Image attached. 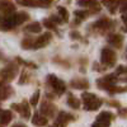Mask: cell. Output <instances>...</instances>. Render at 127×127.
<instances>
[{"mask_svg": "<svg viewBox=\"0 0 127 127\" xmlns=\"http://www.w3.org/2000/svg\"><path fill=\"white\" fill-rule=\"evenodd\" d=\"M109 26H111V20H109L108 18H100V19H98L97 22L93 24V27H94L95 29H100V31L108 29Z\"/></svg>", "mask_w": 127, "mask_h": 127, "instance_id": "obj_19", "label": "cell"}, {"mask_svg": "<svg viewBox=\"0 0 127 127\" xmlns=\"http://www.w3.org/2000/svg\"><path fill=\"white\" fill-rule=\"evenodd\" d=\"M113 117H114V116H113L112 112L104 111V112H102V113L98 114V117L95 118V121L92 125V127H109Z\"/></svg>", "mask_w": 127, "mask_h": 127, "instance_id": "obj_5", "label": "cell"}, {"mask_svg": "<svg viewBox=\"0 0 127 127\" xmlns=\"http://www.w3.org/2000/svg\"><path fill=\"white\" fill-rule=\"evenodd\" d=\"M122 22H123V24H125V28H123V29L127 32V12L122 14Z\"/></svg>", "mask_w": 127, "mask_h": 127, "instance_id": "obj_32", "label": "cell"}, {"mask_svg": "<svg viewBox=\"0 0 127 127\" xmlns=\"http://www.w3.org/2000/svg\"><path fill=\"white\" fill-rule=\"evenodd\" d=\"M75 14L79 19H84V18H87L88 14H90V12H85V10H75Z\"/></svg>", "mask_w": 127, "mask_h": 127, "instance_id": "obj_28", "label": "cell"}, {"mask_svg": "<svg viewBox=\"0 0 127 127\" xmlns=\"http://www.w3.org/2000/svg\"><path fill=\"white\" fill-rule=\"evenodd\" d=\"M33 45H34V39H33V38H24V39L22 41V47L26 48V50L33 48Z\"/></svg>", "mask_w": 127, "mask_h": 127, "instance_id": "obj_26", "label": "cell"}, {"mask_svg": "<svg viewBox=\"0 0 127 127\" xmlns=\"http://www.w3.org/2000/svg\"><path fill=\"white\" fill-rule=\"evenodd\" d=\"M14 4L10 1V0H0V12L4 15H9L14 13Z\"/></svg>", "mask_w": 127, "mask_h": 127, "instance_id": "obj_13", "label": "cell"}, {"mask_svg": "<svg viewBox=\"0 0 127 127\" xmlns=\"http://www.w3.org/2000/svg\"><path fill=\"white\" fill-rule=\"evenodd\" d=\"M47 83L50 84V87L54 89V92L59 95H61L66 92V84L61 79H59L56 75H54V74H50L47 76Z\"/></svg>", "mask_w": 127, "mask_h": 127, "instance_id": "obj_4", "label": "cell"}, {"mask_svg": "<svg viewBox=\"0 0 127 127\" xmlns=\"http://www.w3.org/2000/svg\"><path fill=\"white\" fill-rule=\"evenodd\" d=\"M51 39H52V34L48 33V32H47V33H45V34H41L38 38L34 39L33 50H39V48H42V47L47 46L50 42H51Z\"/></svg>", "mask_w": 127, "mask_h": 127, "instance_id": "obj_11", "label": "cell"}, {"mask_svg": "<svg viewBox=\"0 0 127 127\" xmlns=\"http://www.w3.org/2000/svg\"><path fill=\"white\" fill-rule=\"evenodd\" d=\"M126 57H127V54H126Z\"/></svg>", "mask_w": 127, "mask_h": 127, "instance_id": "obj_39", "label": "cell"}, {"mask_svg": "<svg viewBox=\"0 0 127 127\" xmlns=\"http://www.w3.org/2000/svg\"><path fill=\"white\" fill-rule=\"evenodd\" d=\"M26 31L27 32H31V33H39V32L42 31V27L38 22H33V23H31L26 27Z\"/></svg>", "mask_w": 127, "mask_h": 127, "instance_id": "obj_23", "label": "cell"}, {"mask_svg": "<svg viewBox=\"0 0 127 127\" xmlns=\"http://www.w3.org/2000/svg\"><path fill=\"white\" fill-rule=\"evenodd\" d=\"M50 127H59V126H56V125H54V126H50Z\"/></svg>", "mask_w": 127, "mask_h": 127, "instance_id": "obj_37", "label": "cell"}, {"mask_svg": "<svg viewBox=\"0 0 127 127\" xmlns=\"http://www.w3.org/2000/svg\"><path fill=\"white\" fill-rule=\"evenodd\" d=\"M121 12H122V13H126V12H127V1L121 5Z\"/></svg>", "mask_w": 127, "mask_h": 127, "instance_id": "obj_34", "label": "cell"}, {"mask_svg": "<svg viewBox=\"0 0 127 127\" xmlns=\"http://www.w3.org/2000/svg\"><path fill=\"white\" fill-rule=\"evenodd\" d=\"M28 19H29V15L24 12L13 13L9 15L0 17V31H10L12 28L24 23Z\"/></svg>", "mask_w": 127, "mask_h": 127, "instance_id": "obj_1", "label": "cell"}, {"mask_svg": "<svg viewBox=\"0 0 127 127\" xmlns=\"http://www.w3.org/2000/svg\"><path fill=\"white\" fill-rule=\"evenodd\" d=\"M27 76H28V74H27V71L24 70V71L22 72V75H20V80H19V84H23V83H26V81H27V79H26Z\"/></svg>", "mask_w": 127, "mask_h": 127, "instance_id": "obj_31", "label": "cell"}, {"mask_svg": "<svg viewBox=\"0 0 127 127\" xmlns=\"http://www.w3.org/2000/svg\"><path fill=\"white\" fill-rule=\"evenodd\" d=\"M125 72H127V66H118L117 67V70H116V74H125Z\"/></svg>", "mask_w": 127, "mask_h": 127, "instance_id": "obj_30", "label": "cell"}, {"mask_svg": "<svg viewBox=\"0 0 127 127\" xmlns=\"http://www.w3.org/2000/svg\"><path fill=\"white\" fill-rule=\"evenodd\" d=\"M57 12H59V15H60V18H61V20L62 22H69V12H67V9L66 8H64V6H59L57 8Z\"/></svg>", "mask_w": 127, "mask_h": 127, "instance_id": "obj_24", "label": "cell"}, {"mask_svg": "<svg viewBox=\"0 0 127 127\" xmlns=\"http://www.w3.org/2000/svg\"><path fill=\"white\" fill-rule=\"evenodd\" d=\"M71 87L75 89H88L89 88V81L87 79H74L71 80Z\"/></svg>", "mask_w": 127, "mask_h": 127, "instance_id": "obj_18", "label": "cell"}, {"mask_svg": "<svg viewBox=\"0 0 127 127\" xmlns=\"http://www.w3.org/2000/svg\"><path fill=\"white\" fill-rule=\"evenodd\" d=\"M107 41H108V43L111 46H113L116 48H121L122 43H123V37L121 34H118V33H112V34L108 36Z\"/></svg>", "mask_w": 127, "mask_h": 127, "instance_id": "obj_15", "label": "cell"}, {"mask_svg": "<svg viewBox=\"0 0 127 127\" xmlns=\"http://www.w3.org/2000/svg\"><path fill=\"white\" fill-rule=\"evenodd\" d=\"M38 99H39V90H36V93L32 95V98L29 100V104L33 105V107H36V105L38 104Z\"/></svg>", "mask_w": 127, "mask_h": 127, "instance_id": "obj_27", "label": "cell"}, {"mask_svg": "<svg viewBox=\"0 0 127 127\" xmlns=\"http://www.w3.org/2000/svg\"><path fill=\"white\" fill-rule=\"evenodd\" d=\"M74 120V116L70 114V113H66V112H60L59 116H57V118H56V126L59 127H65L70 121Z\"/></svg>", "mask_w": 127, "mask_h": 127, "instance_id": "obj_12", "label": "cell"}, {"mask_svg": "<svg viewBox=\"0 0 127 127\" xmlns=\"http://www.w3.org/2000/svg\"><path fill=\"white\" fill-rule=\"evenodd\" d=\"M56 112V107L50 102H43L41 105V113L46 117H54Z\"/></svg>", "mask_w": 127, "mask_h": 127, "instance_id": "obj_14", "label": "cell"}, {"mask_svg": "<svg viewBox=\"0 0 127 127\" xmlns=\"http://www.w3.org/2000/svg\"><path fill=\"white\" fill-rule=\"evenodd\" d=\"M121 116L122 117H127V109L126 111H121Z\"/></svg>", "mask_w": 127, "mask_h": 127, "instance_id": "obj_36", "label": "cell"}, {"mask_svg": "<svg viewBox=\"0 0 127 127\" xmlns=\"http://www.w3.org/2000/svg\"><path fill=\"white\" fill-rule=\"evenodd\" d=\"M102 4L107 8L109 10L111 14H114L116 12H117V9L121 8L120 4H121V0H100Z\"/></svg>", "mask_w": 127, "mask_h": 127, "instance_id": "obj_16", "label": "cell"}, {"mask_svg": "<svg viewBox=\"0 0 127 127\" xmlns=\"http://www.w3.org/2000/svg\"><path fill=\"white\" fill-rule=\"evenodd\" d=\"M12 127H27V126L23 125V123H17V125H14V126H12Z\"/></svg>", "mask_w": 127, "mask_h": 127, "instance_id": "obj_35", "label": "cell"}, {"mask_svg": "<svg viewBox=\"0 0 127 127\" xmlns=\"http://www.w3.org/2000/svg\"><path fill=\"white\" fill-rule=\"evenodd\" d=\"M22 6H34V8H45L51 4L52 0H15Z\"/></svg>", "mask_w": 127, "mask_h": 127, "instance_id": "obj_8", "label": "cell"}, {"mask_svg": "<svg viewBox=\"0 0 127 127\" xmlns=\"http://www.w3.org/2000/svg\"><path fill=\"white\" fill-rule=\"evenodd\" d=\"M116 81H117V74H109V75L100 78L97 80V85L99 89L102 90H109L113 85H116Z\"/></svg>", "mask_w": 127, "mask_h": 127, "instance_id": "obj_6", "label": "cell"}, {"mask_svg": "<svg viewBox=\"0 0 127 127\" xmlns=\"http://www.w3.org/2000/svg\"><path fill=\"white\" fill-rule=\"evenodd\" d=\"M42 23H43L45 28H48V29H52V31H56V23L52 20L51 18H45L43 20H42Z\"/></svg>", "mask_w": 127, "mask_h": 127, "instance_id": "obj_25", "label": "cell"}, {"mask_svg": "<svg viewBox=\"0 0 127 127\" xmlns=\"http://www.w3.org/2000/svg\"><path fill=\"white\" fill-rule=\"evenodd\" d=\"M67 104L70 105L71 108H74V109L80 108V100L76 97H74L72 94H69V97H67Z\"/></svg>", "mask_w": 127, "mask_h": 127, "instance_id": "obj_22", "label": "cell"}, {"mask_svg": "<svg viewBox=\"0 0 127 127\" xmlns=\"http://www.w3.org/2000/svg\"><path fill=\"white\" fill-rule=\"evenodd\" d=\"M17 61H18L19 64H22V65L27 66V67H32V69H36V67H37V66L34 65V64H32V62H27V61H23L20 57H17Z\"/></svg>", "mask_w": 127, "mask_h": 127, "instance_id": "obj_29", "label": "cell"}, {"mask_svg": "<svg viewBox=\"0 0 127 127\" xmlns=\"http://www.w3.org/2000/svg\"><path fill=\"white\" fill-rule=\"evenodd\" d=\"M32 123H33L34 126H39V127L46 126L47 125V117L43 116L42 113H39V112H36L33 118H32Z\"/></svg>", "mask_w": 127, "mask_h": 127, "instance_id": "obj_17", "label": "cell"}, {"mask_svg": "<svg viewBox=\"0 0 127 127\" xmlns=\"http://www.w3.org/2000/svg\"><path fill=\"white\" fill-rule=\"evenodd\" d=\"M12 118H13L12 111H3L1 114H0V123H1L3 126H5L12 121Z\"/></svg>", "mask_w": 127, "mask_h": 127, "instance_id": "obj_21", "label": "cell"}, {"mask_svg": "<svg viewBox=\"0 0 127 127\" xmlns=\"http://www.w3.org/2000/svg\"><path fill=\"white\" fill-rule=\"evenodd\" d=\"M81 98H83V102H84V109L85 111H97L103 104V100L93 93L84 92L81 94Z\"/></svg>", "mask_w": 127, "mask_h": 127, "instance_id": "obj_2", "label": "cell"}, {"mask_svg": "<svg viewBox=\"0 0 127 127\" xmlns=\"http://www.w3.org/2000/svg\"><path fill=\"white\" fill-rule=\"evenodd\" d=\"M18 74V69L14 64H9L6 67H4L0 72V76H1V83L4 81H12Z\"/></svg>", "mask_w": 127, "mask_h": 127, "instance_id": "obj_7", "label": "cell"}, {"mask_svg": "<svg viewBox=\"0 0 127 127\" xmlns=\"http://www.w3.org/2000/svg\"><path fill=\"white\" fill-rule=\"evenodd\" d=\"M78 5L90 9V14L100 12V5L97 0H78Z\"/></svg>", "mask_w": 127, "mask_h": 127, "instance_id": "obj_9", "label": "cell"}, {"mask_svg": "<svg viewBox=\"0 0 127 127\" xmlns=\"http://www.w3.org/2000/svg\"><path fill=\"white\" fill-rule=\"evenodd\" d=\"M12 108L17 112L20 113V116L24 118H29L31 117V109H29V103L27 100H23L20 104H12Z\"/></svg>", "mask_w": 127, "mask_h": 127, "instance_id": "obj_10", "label": "cell"}, {"mask_svg": "<svg viewBox=\"0 0 127 127\" xmlns=\"http://www.w3.org/2000/svg\"><path fill=\"white\" fill-rule=\"evenodd\" d=\"M0 59H1V54H0Z\"/></svg>", "mask_w": 127, "mask_h": 127, "instance_id": "obj_38", "label": "cell"}, {"mask_svg": "<svg viewBox=\"0 0 127 127\" xmlns=\"http://www.w3.org/2000/svg\"><path fill=\"white\" fill-rule=\"evenodd\" d=\"M116 61H117V55H116V52L109 47H104L100 52L102 65L107 66V67H112V66H114Z\"/></svg>", "mask_w": 127, "mask_h": 127, "instance_id": "obj_3", "label": "cell"}, {"mask_svg": "<svg viewBox=\"0 0 127 127\" xmlns=\"http://www.w3.org/2000/svg\"><path fill=\"white\" fill-rule=\"evenodd\" d=\"M70 37L74 38V39H79V38H80V34L78 33V32H74V31H72V32H70Z\"/></svg>", "mask_w": 127, "mask_h": 127, "instance_id": "obj_33", "label": "cell"}, {"mask_svg": "<svg viewBox=\"0 0 127 127\" xmlns=\"http://www.w3.org/2000/svg\"><path fill=\"white\" fill-rule=\"evenodd\" d=\"M12 94H13V89L9 85H1L0 87V100L8 99Z\"/></svg>", "mask_w": 127, "mask_h": 127, "instance_id": "obj_20", "label": "cell"}]
</instances>
